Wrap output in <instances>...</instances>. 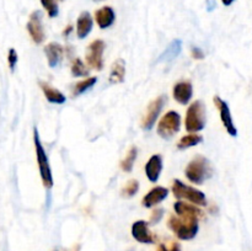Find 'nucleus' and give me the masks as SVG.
Instances as JSON below:
<instances>
[{
    "mask_svg": "<svg viewBox=\"0 0 252 251\" xmlns=\"http://www.w3.org/2000/svg\"><path fill=\"white\" fill-rule=\"evenodd\" d=\"M167 225L181 240H192L198 233V218L184 216H171Z\"/></svg>",
    "mask_w": 252,
    "mask_h": 251,
    "instance_id": "nucleus-1",
    "label": "nucleus"
},
{
    "mask_svg": "<svg viewBox=\"0 0 252 251\" xmlns=\"http://www.w3.org/2000/svg\"><path fill=\"white\" fill-rule=\"evenodd\" d=\"M185 175H186L189 181L192 182V184L202 185L206 180L212 177L213 167H212V164L209 162L208 159H206L202 155H197L186 166Z\"/></svg>",
    "mask_w": 252,
    "mask_h": 251,
    "instance_id": "nucleus-2",
    "label": "nucleus"
},
{
    "mask_svg": "<svg viewBox=\"0 0 252 251\" xmlns=\"http://www.w3.org/2000/svg\"><path fill=\"white\" fill-rule=\"evenodd\" d=\"M33 143H34V150H36V157L37 164H38L39 175H41L42 182L46 188H52L53 186V176H52L51 165H49L48 157L44 150L43 145H42L41 139H39L38 129L33 128Z\"/></svg>",
    "mask_w": 252,
    "mask_h": 251,
    "instance_id": "nucleus-3",
    "label": "nucleus"
},
{
    "mask_svg": "<svg viewBox=\"0 0 252 251\" xmlns=\"http://www.w3.org/2000/svg\"><path fill=\"white\" fill-rule=\"evenodd\" d=\"M206 106L202 101H194L189 106L185 118V127L189 132L197 133L206 127Z\"/></svg>",
    "mask_w": 252,
    "mask_h": 251,
    "instance_id": "nucleus-4",
    "label": "nucleus"
},
{
    "mask_svg": "<svg viewBox=\"0 0 252 251\" xmlns=\"http://www.w3.org/2000/svg\"><path fill=\"white\" fill-rule=\"evenodd\" d=\"M171 189L176 198L187 199V201L192 202L196 206H206L207 204L206 194L203 192L192 186H187V185H185L180 180H174L172 181Z\"/></svg>",
    "mask_w": 252,
    "mask_h": 251,
    "instance_id": "nucleus-5",
    "label": "nucleus"
},
{
    "mask_svg": "<svg viewBox=\"0 0 252 251\" xmlns=\"http://www.w3.org/2000/svg\"><path fill=\"white\" fill-rule=\"evenodd\" d=\"M181 116L176 111H169L158 123V134L164 139H170L180 130Z\"/></svg>",
    "mask_w": 252,
    "mask_h": 251,
    "instance_id": "nucleus-6",
    "label": "nucleus"
},
{
    "mask_svg": "<svg viewBox=\"0 0 252 251\" xmlns=\"http://www.w3.org/2000/svg\"><path fill=\"white\" fill-rule=\"evenodd\" d=\"M105 42L102 39H95L89 44L86 49L85 59L89 66L95 70H102L103 68V52H105Z\"/></svg>",
    "mask_w": 252,
    "mask_h": 251,
    "instance_id": "nucleus-7",
    "label": "nucleus"
},
{
    "mask_svg": "<svg viewBox=\"0 0 252 251\" xmlns=\"http://www.w3.org/2000/svg\"><path fill=\"white\" fill-rule=\"evenodd\" d=\"M167 98L165 95H160L159 97H157L155 100H153L149 103L147 108V112H145L144 117L142 120V128L145 130H149L154 127L155 122H157L158 117H159L160 112L164 108L165 103H166Z\"/></svg>",
    "mask_w": 252,
    "mask_h": 251,
    "instance_id": "nucleus-8",
    "label": "nucleus"
},
{
    "mask_svg": "<svg viewBox=\"0 0 252 251\" xmlns=\"http://www.w3.org/2000/svg\"><path fill=\"white\" fill-rule=\"evenodd\" d=\"M213 102L214 105H216V107L219 110L221 123H223L226 132H228L229 135H231V137H236V135H238V129H236L235 125H234V121L233 117H231V112L230 108H229L228 102L224 101L223 98H220V96H214Z\"/></svg>",
    "mask_w": 252,
    "mask_h": 251,
    "instance_id": "nucleus-9",
    "label": "nucleus"
},
{
    "mask_svg": "<svg viewBox=\"0 0 252 251\" xmlns=\"http://www.w3.org/2000/svg\"><path fill=\"white\" fill-rule=\"evenodd\" d=\"M26 27L32 41L36 44H41L46 39V33H44L43 24H42V12L39 10H36L30 15Z\"/></svg>",
    "mask_w": 252,
    "mask_h": 251,
    "instance_id": "nucleus-10",
    "label": "nucleus"
},
{
    "mask_svg": "<svg viewBox=\"0 0 252 251\" xmlns=\"http://www.w3.org/2000/svg\"><path fill=\"white\" fill-rule=\"evenodd\" d=\"M132 235L137 241L142 244H153L155 243L157 238L150 231L149 225L145 220H137L132 225Z\"/></svg>",
    "mask_w": 252,
    "mask_h": 251,
    "instance_id": "nucleus-11",
    "label": "nucleus"
},
{
    "mask_svg": "<svg viewBox=\"0 0 252 251\" xmlns=\"http://www.w3.org/2000/svg\"><path fill=\"white\" fill-rule=\"evenodd\" d=\"M172 96L180 105H187L193 96V86L191 81H179L175 84Z\"/></svg>",
    "mask_w": 252,
    "mask_h": 251,
    "instance_id": "nucleus-12",
    "label": "nucleus"
},
{
    "mask_svg": "<svg viewBox=\"0 0 252 251\" xmlns=\"http://www.w3.org/2000/svg\"><path fill=\"white\" fill-rule=\"evenodd\" d=\"M167 194H169V189L166 187L157 186L154 188L150 189L142 199V204L145 208H152V207L157 206V204L161 203L164 199H166Z\"/></svg>",
    "mask_w": 252,
    "mask_h": 251,
    "instance_id": "nucleus-13",
    "label": "nucleus"
},
{
    "mask_svg": "<svg viewBox=\"0 0 252 251\" xmlns=\"http://www.w3.org/2000/svg\"><path fill=\"white\" fill-rule=\"evenodd\" d=\"M145 175H147L148 180L153 184L158 182L159 180L160 174L162 171V157L160 154H154L152 155L149 160L145 164Z\"/></svg>",
    "mask_w": 252,
    "mask_h": 251,
    "instance_id": "nucleus-14",
    "label": "nucleus"
},
{
    "mask_svg": "<svg viewBox=\"0 0 252 251\" xmlns=\"http://www.w3.org/2000/svg\"><path fill=\"white\" fill-rule=\"evenodd\" d=\"M95 20L101 30L108 29L115 24L116 12L111 6H102L95 11Z\"/></svg>",
    "mask_w": 252,
    "mask_h": 251,
    "instance_id": "nucleus-15",
    "label": "nucleus"
},
{
    "mask_svg": "<svg viewBox=\"0 0 252 251\" xmlns=\"http://www.w3.org/2000/svg\"><path fill=\"white\" fill-rule=\"evenodd\" d=\"M44 53H46L47 61H48V65L51 68H56L63 58L64 48L57 42H51L44 47Z\"/></svg>",
    "mask_w": 252,
    "mask_h": 251,
    "instance_id": "nucleus-16",
    "label": "nucleus"
},
{
    "mask_svg": "<svg viewBox=\"0 0 252 251\" xmlns=\"http://www.w3.org/2000/svg\"><path fill=\"white\" fill-rule=\"evenodd\" d=\"M39 86H41L42 91H43L44 96H46L48 102L56 103V105H62V103H64L66 101V96L62 91H59L58 89L53 88L51 84L46 83V81H39Z\"/></svg>",
    "mask_w": 252,
    "mask_h": 251,
    "instance_id": "nucleus-17",
    "label": "nucleus"
},
{
    "mask_svg": "<svg viewBox=\"0 0 252 251\" xmlns=\"http://www.w3.org/2000/svg\"><path fill=\"white\" fill-rule=\"evenodd\" d=\"M93 17L89 14L88 11L81 12L80 16L78 17V21H76V34L80 39H84L85 37H88V34L90 33L91 30H93Z\"/></svg>",
    "mask_w": 252,
    "mask_h": 251,
    "instance_id": "nucleus-18",
    "label": "nucleus"
},
{
    "mask_svg": "<svg viewBox=\"0 0 252 251\" xmlns=\"http://www.w3.org/2000/svg\"><path fill=\"white\" fill-rule=\"evenodd\" d=\"M126 78V62L123 58H118L113 62L111 66L110 76H108V83L110 84H120L125 81Z\"/></svg>",
    "mask_w": 252,
    "mask_h": 251,
    "instance_id": "nucleus-19",
    "label": "nucleus"
},
{
    "mask_svg": "<svg viewBox=\"0 0 252 251\" xmlns=\"http://www.w3.org/2000/svg\"><path fill=\"white\" fill-rule=\"evenodd\" d=\"M174 209L176 212L177 216L184 217H193V218H202L203 217V212L198 208V207L193 206V204H189L186 202L179 201L174 203Z\"/></svg>",
    "mask_w": 252,
    "mask_h": 251,
    "instance_id": "nucleus-20",
    "label": "nucleus"
},
{
    "mask_svg": "<svg viewBox=\"0 0 252 251\" xmlns=\"http://www.w3.org/2000/svg\"><path fill=\"white\" fill-rule=\"evenodd\" d=\"M182 49V42L181 39H174L169 46L166 47L164 52L160 54L158 62H171L181 53Z\"/></svg>",
    "mask_w": 252,
    "mask_h": 251,
    "instance_id": "nucleus-21",
    "label": "nucleus"
},
{
    "mask_svg": "<svg viewBox=\"0 0 252 251\" xmlns=\"http://www.w3.org/2000/svg\"><path fill=\"white\" fill-rule=\"evenodd\" d=\"M96 83H97V78H96V76H89V78L79 81V83H76L75 85H74L73 95L74 96L83 95V94H85L88 90L93 89Z\"/></svg>",
    "mask_w": 252,
    "mask_h": 251,
    "instance_id": "nucleus-22",
    "label": "nucleus"
},
{
    "mask_svg": "<svg viewBox=\"0 0 252 251\" xmlns=\"http://www.w3.org/2000/svg\"><path fill=\"white\" fill-rule=\"evenodd\" d=\"M202 142H203V137H202V135L196 134V133H191V134L184 135V137L179 140L177 148L181 150L189 149V148L196 147V145H198L199 143Z\"/></svg>",
    "mask_w": 252,
    "mask_h": 251,
    "instance_id": "nucleus-23",
    "label": "nucleus"
},
{
    "mask_svg": "<svg viewBox=\"0 0 252 251\" xmlns=\"http://www.w3.org/2000/svg\"><path fill=\"white\" fill-rule=\"evenodd\" d=\"M137 155H138L137 147L132 145V147L129 148V150L127 152V154H126L125 159L121 161V169H122L125 172L132 171L135 160H137Z\"/></svg>",
    "mask_w": 252,
    "mask_h": 251,
    "instance_id": "nucleus-24",
    "label": "nucleus"
},
{
    "mask_svg": "<svg viewBox=\"0 0 252 251\" xmlns=\"http://www.w3.org/2000/svg\"><path fill=\"white\" fill-rule=\"evenodd\" d=\"M71 75L73 76H88L89 75V69L86 64L81 61L80 58H75L71 63Z\"/></svg>",
    "mask_w": 252,
    "mask_h": 251,
    "instance_id": "nucleus-25",
    "label": "nucleus"
},
{
    "mask_svg": "<svg viewBox=\"0 0 252 251\" xmlns=\"http://www.w3.org/2000/svg\"><path fill=\"white\" fill-rule=\"evenodd\" d=\"M138 191H139V181H138V180H129V181L123 186L121 193H122V196L126 197V198H130V197L134 196Z\"/></svg>",
    "mask_w": 252,
    "mask_h": 251,
    "instance_id": "nucleus-26",
    "label": "nucleus"
},
{
    "mask_svg": "<svg viewBox=\"0 0 252 251\" xmlns=\"http://www.w3.org/2000/svg\"><path fill=\"white\" fill-rule=\"evenodd\" d=\"M42 6L47 11L49 17H56L59 14V7L57 4V0H41Z\"/></svg>",
    "mask_w": 252,
    "mask_h": 251,
    "instance_id": "nucleus-27",
    "label": "nucleus"
},
{
    "mask_svg": "<svg viewBox=\"0 0 252 251\" xmlns=\"http://www.w3.org/2000/svg\"><path fill=\"white\" fill-rule=\"evenodd\" d=\"M17 61H19V56H17V52L14 48L9 49V53H7V64H9L10 70L14 71L15 66H16Z\"/></svg>",
    "mask_w": 252,
    "mask_h": 251,
    "instance_id": "nucleus-28",
    "label": "nucleus"
},
{
    "mask_svg": "<svg viewBox=\"0 0 252 251\" xmlns=\"http://www.w3.org/2000/svg\"><path fill=\"white\" fill-rule=\"evenodd\" d=\"M158 251H181V246L176 241H171L169 244H160Z\"/></svg>",
    "mask_w": 252,
    "mask_h": 251,
    "instance_id": "nucleus-29",
    "label": "nucleus"
},
{
    "mask_svg": "<svg viewBox=\"0 0 252 251\" xmlns=\"http://www.w3.org/2000/svg\"><path fill=\"white\" fill-rule=\"evenodd\" d=\"M164 217V209L162 208H157L155 211H153L152 216H150V223L157 224L159 223L160 219Z\"/></svg>",
    "mask_w": 252,
    "mask_h": 251,
    "instance_id": "nucleus-30",
    "label": "nucleus"
},
{
    "mask_svg": "<svg viewBox=\"0 0 252 251\" xmlns=\"http://www.w3.org/2000/svg\"><path fill=\"white\" fill-rule=\"evenodd\" d=\"M191 54L194 59H197V61H201V59H203L204 57H206L204 56V52L202 51L199 47H194V46L191 48Z\"/></svg>",
    "mask_w": 252,
    "mask_h": 251,
    "instance_id": "nucleus-31",
    "label": "nucleus"
},
{
    "mask_svg": "<svg viewBox=\"0 0 252 251\" xmlns=\"http://www.w3.org/2000/svg\"><path fill=\"white\" fill-rule=\"evenodd\" d=\"M71 31H73V26H71V25H69V26H66L65 30L63 31V36H68V34H70Z\"/></svg>",
    "mask_w": 252,
    "mask_h": 251,
    "instance_id": "nucleus-32",
    "label": "nucleus"
},
{
    "mask_svg": "<svg viewBox=\"0 0 252 251\" xmlns=\"http://www.w3.org/2000/svg\"><path fill=\"white\" fill-rule=\"evenodd\" d=\"M207 4H208V10L211 11V10H213V7H216V1L214 0H207Z\"/></svg>",
    "mask_w": 252,
    "mask_h": 251,
    "instance_id": "nucleus-33",
    "label": "nucleus"
},
{
    "mask_svg": "<svg viewBox=\"0 0 252 251\" xmlns=\"http://www.w3.org/2000/svg\"><path fill=\"white\" fill-rule=\"evenodd\" d=\"M234 1H235V0H221V2H223L224 6H230Z\"/></svg>",
    "mask_w": 252,
    "mask_h": 251,
    "instance_id": "nucleus-34",
    "label": "nucleus"
},
{
    "mask_svg": "<svg viewBox=\"0 0 252 251\" xmlns=\"http://www.w3.org/2000/svg\"><path fill=\"white\" fill-rule=\"evenodd\" d=\"M73 251H79V246H78V248H74Z\"/></svg>",
    "mask_w": 252,
    "mask_h": 251,
    "instance_id": "nucleus-35",
    "label": "nucleus"
},
{
    "mask_svg": "<svg viewBox=\"0 0 252 251\" xmlns=\"http://www.w3.org/2000/svg\"><path fill=\"white\" fill-rule=\"evenodd\" d=\"M95 1H101V0H95Z\"/></svg>",
    "mask_w": 252,
    "mask_h": 251,
    "instance_id": "nucleus-36",
    "label": "nucleus"
},
{
    "mask_svg": "<svg viewBox=\"0 0 252 251\" xmlns=\"http://www.w3.org/2000/svg\"><path fill=\"white\" fill-rule=\"evenodd\" d=\"M58 1H64V0H58Z\"/></svg>",
    "mask_w": 252,
    "mask_h": 251,
    "instance_id": "nucleus-37",
    "label": "nucleus"
},
{
    "mask_svg": "<svg viewBox=\"0 0 252 251\" xmlns=\"http://www.w3.org/2000/svg\"><path fill=\"white\" fill-rule=\"evenodd\" d=\"M54 251H57V250H54Z\"/></svg>",
    "mask_w": 252,
    "mask_h": 251,
    "instance_id": "nucleus-38",
    "label": "nucleus"
}]
</instances>
